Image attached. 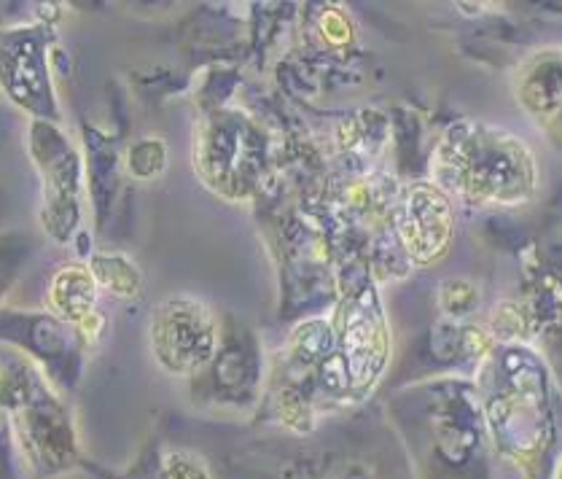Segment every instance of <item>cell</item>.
<instances>
[{
  "instance_id": "6da1fadb",
  "label": "cell",
  "mask_w": 562,
  "mask_h": 479,
  "mask_svg": "<svg viewBox=\"0 0 562 479\" xmlns=\"http://www.w3.org/2000/svg\"><path fill=\"white\" fill-rule=\"evenodd\" d=\"M0 404L35 477L52 479L83 466L68 406L52 391L33 358L9 345H0Z\"/></svg>"
},
{
  "instance_id": "9c48e42d",
  "label": "cell",
  "mask_w": 562,
  "mask_h": 479,
  "mask_svg": "<svg viewBox=\"0 0 562 479\" xmlns=\"http://www.w3.org/2000/svg\"><path fill=\"white\" fill-rule=\"evenodd\" d=\"M83 469L92 471V475H98L100 479H157V475H154V450L148 447L146 453L140 455V460L133 466L130 471H124V475H113V471H103L100 466L89 464V460H83Z\"/></svg>"
},
{
  "instance_id": "52a82bcc",
  "label": "cell",
  "mask_w": 562,
  "mask_h": 479,
  "mask_svg": "<svg viewBox=\"0 0 562 479\" xmlns=\"http://www.w3.org/2000/svg\"><path fill=\"white\" fill-rule=\"evenodd\" d=\"M25 256L27 239H22L20 235H0V299L5 297L9 286L14 283Z\"/></svg>"
},
{
  "instance_id": "ba28073f",
  "label": "cell",
  "mask_w": 562,
  "mask_h": 479,
  "mask_svg": "<svg viewBox=\"0 0 562 479\" xmlns=\"http://www.w3.org/2000/svg\"><path fill=\"white\" fill-rule=\"evenodd\" d=\"M0 479H20V458H16V439L9 415L0 404Z\"/></svg>"
},
{
  "instance_id": "7a4b0ae2",
  "label": "cell",
  "mask_w": 562,
  "mask_h": 479,
  "mask_svg": "<svg viewBox=\"0 0 562 479\" xmlns=\"http://www.w3.org/2000/svg\"><path fill=\"white\" fill-rule=\"evenodd\" d=\"M0 87L35 122L57 119L49 70H46L44 27H14L0 33Z\"/></svg>"
},
{
  "instance_id": "5b68a950",
  "label": "cell",
  "mask_w": 562,
  "mask_h": 479,
  "mask_svg": "<svg viewBox=\"0 0 562 479\" xmlns=\"http://www.w3.org/2000/svg\"><path fill=\"white\" fill-rule=\"evenodd\" d=\"M213 323L200 304L170 302L161 308L154 345L170 372H191L213 353Z\"/></svg>"
},
{
  "instance_id": "3957f363",
  "label": "cell",
  "mask_w": 562,
  "mask_h": 479,
  "mask_svg": "<svg viewBox=\"0 0 562 479\" xmlns=\"http://www.w3.org/2000/svg\"><path fill=\"white\" fill-rule=\"evenodd\" d=\"M30 154L44 178V226L57 239H68L79 219V157L49 122H33Z\"/></svg>"
},
{
  "instance_id": "277c9868",
  "label": "cell",
  "mask_w": 562,
  "mask_h": 479,
  "mask_svg": "<svg viewBox=\"0 0 562 479\" xmlns=\"http://www.w3.org/2000/svg\"><path fill=\"white\" fill-rule=\"evenodd\" d=\"M0 345L16 347L27 358H38L52 380L63 386L76 382L74 334L63 321L27 310H0Z\"/></svg>"
},
{
  "instance_id": "8992f818",
  "label": "cell",
  "mask_w": 562,
  "mask_h": 479,
  "mask_svg": "<svg viewBox=\"0 0 562 479\" xmlns=\"http://www.w3.org/2000/svg\"><path fill=\"white\" fill-rule=\"evenodd\" d=\"M52 304L65 321H81L92 304V280L81 269H63L54 278Z\"/></svg>"
}]
</instances>
